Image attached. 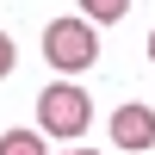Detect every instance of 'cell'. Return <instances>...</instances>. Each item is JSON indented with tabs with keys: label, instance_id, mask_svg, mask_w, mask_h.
Returning a JSON list of instances; mask_svg holds the SVG:
<instances>
[{
	"label": "cell",
	"instance_id": "8",
	"mask_svg": "<svg viewBox=\"0 0 155 155\" xmlns=\"http://www.w3.org/2000/svg\"><path fill=\"white\" fill-rule=\"evenodd\" d=\"M68 155H93V149H68Z\"/></svg>",
	"mask_w": 155,
	"mask_h": 155
},
{
	"label": "cell",
	"instance_id": "6",
	"mask_svg": "<svg viewBox=\"0 0 155 155\" xmlns=\"http://www.w3.org/2000/svg\"><path fill=\"white\" fill-rule=\"evenodd\" d=\"M12 62H19V50H12V37L0 31V81H6V74H12Z\"/></svg>",
	"mask_w": 155,
	"mask_h": 155
},
{
	"label": "cell",
	"instance_id": "4",
	"mask_svg": "<svg viewBox=\"0 0 155 155\" xmlns=\"http://www.w3.org/2000/svg\"><path fill=\"white\" fill-rule=\"evenodd\" d=\"M0 155H50V143H44V130H6L0 137Z\"/></svg>",
	"mask_w": 155,
	"mask_h": 155
},
{
	"label": "cell",
	"instance_id": "5",
	"mask_svg": "<svg viewBox=\"0 0 155 155\" xmlns=\"http://www.w3.org/2000/svg\"><path fill=\"white\" fill-rule=\"evenodd\" d=\"M81 12H87L93 25H118L124 12H130V0H81Z\"/></svg>",
	"mask_w": 155,
	"mask_h": 155
},
{
	"label": "cell",
	"instance_id": "2",
	"mask_svg": "<svg viewBox=\"0 0 155 155\" xmlns=\"http://www.w3.org/2000/svg\"><path fill=\"white\" fill-rule=\"evenodd\" d=\"M87 124H93V99H87V87H74V81H50L44 99H37V130L74 143Z\"/></svg>",
	"mask_w": 155,
	"mask_h": 155
},
{
	"label": "cell",
	"instance_id": "3",
	"mask_svg": "<svg viewBox=\"0 0 155 155\" xmlns=\"http://www.w3.org/2000/svg\"><path fill=\"white\" fill-rule=\"evenodd\" d=\"M112 143L130 149V155L155 149V106H118L112 112Z\"/></svg>",
	"mask_w": 155,
	"mask_h": 155
},
{
	"label": "cell",
	"instance_id": "7",
	"mask_svg": "<svg viewBox=\"0 0 155 155\" xmlns=\"http://www.w3.org/2000/svg\"><path fill=\"white\" fill-rule=\"evenodd\" d=\"M149 62H155V31H149Z\"/></svg>",
	"mask_w": 155,
	"mask_h": 155
},
{
	"label": "cell",
	"instance_id": "1",
	"mask_svg": "<svg viewBox=\"0 0 155 155\" xmlns=\"http://www.w3.org/2000/svg\"><path fill=\"white\" fill-rule=\"evenodd\" d=\"M44 62L56 74H87L99 62V31H93V19H50L44 25Z\"/></svg>",
	"mask_w": 155,
	"mask_h": 155
}]
</instances>
